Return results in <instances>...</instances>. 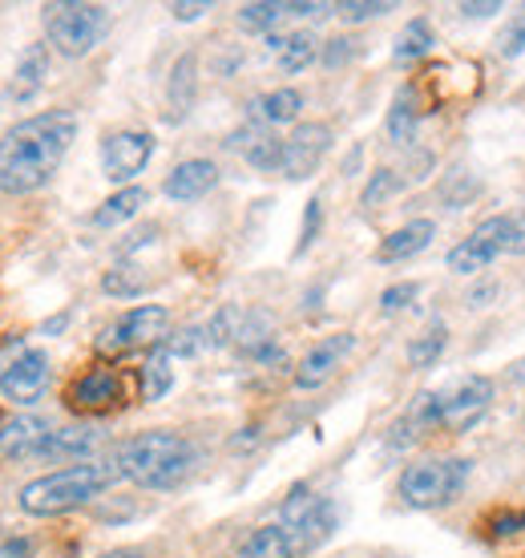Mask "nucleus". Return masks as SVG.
Instances as JSON below:
<instances>
[{
  "instance_id": "nucleus-43",
  "label": "nucleus",
  "mask_w": 525,
  "mask_h": 558,
  "mask_svg": "<svg viewBox=\"0 0 525 558\" xmlns=\"http://www.w3.org/2000/svg\"><path fill=\"white\" fill-rule=\"evenodd\" d=\"M517 531H525V514H501L493 522V534H517Z\"/></svg>"
},
{
  "instance_id": "nucleus-17",
  "label": "nucleus",
  "mask_w": 525,
  "mask_h": 558,
  "mask_svg": "<svg viewBox=\"0 0 525 558\" xmlns=\"http://www.w3.org/2000/svg\"><path fill=\"white\" fill-rule=\"evenodd\" d=\"M118 401H122V380H118L113 368H89V373L70 389V405L89 409V413L110 409V405H118Z\"/></svg>"
},
{
  "instance_id": "nucleus-27",
  "label": "nucleus",
  "mask_w": 525,
  "mask_h": 558,
  "mask_svg": "<svg viewBox=\"0 0 525 558\" xmlns=\"http://www.w3.org/2000/svg\"><path fill=\"white\" fill-rule=\"evenodd\" d=\"M416 89H401L396 98H392V110H388V138L396 142V146H408L416 134Z\"/></svg>"
},
{
  "instance_id": "nucleus-40",
  "label": "nucleus",
  "mask_w": 525,
  "mask_h": 558,
  "mask_svg": "<svg viewBox=\"0 0 525 558\" xmlns=\"http://www.w3.org/2000/svg\"><path fill=\"white\" fill-rule=\"evenodd\" d=\"M170 13L179 16V21H198L203 13H210V4H207V0H186V4L179 0V4L170 9Z\"/></svg>"
},
{
  "instance_id": "nucleus-7",
  "label": "nucleus",
  "mask_w": 525,
  "mask_h": 558,
  "mask_svg": "<svg viewBox=\"0 0 525 558\" xmlns=\"http://www.w3.org/2000/svg\"><path fill=\"white\" fill-rule=\"evenodd\" d=\"M170 324V312L162 304H142L134 312H125L122 320L110 324L106 332L97 336V352H106V356H122V352H134V349H146L154 344L158 349V340L167 332Z\"/></svg>"
},
{
  "instance_id": "nucleus-16",
  "label": "nucleus",
  "mask_w": 525,
  "mask_h": 558,
  "mask_svg": "<svg viewBox=\"0 0 525 558\" xmlns=\"http://www.w3.org/2000/svg\"><path fill=\"white\" fill-rule=\"evenodd\" d=\"M231 150H243L251 167L262 170V174H271V170H283V142L271 134V130L262 126H247V130H235L231 138H227Z\"/></svg>"
},
{
  "instance_id": "nucleus-22",
  "label": "nucleus",
  "mask_w": 525,
  "mask_h": 558,
  "mask_svg": "<svg viewBox=\"0 0 525 558\" xmlns=\"http://www.w3.org/2000/svg\"><path fill=\"white\" fill-rule=\"evenodd\" d=\"M194 94H198V57L186 53L179 57V65L170 70V85H167V106H170V122H182L194 106Z\"/></svg>"
},
{
  "instance_id": "nucleus-37",
  "label": "nucleus",
  "mask_w": 525,
  "mask_h": 558,
  "mask_svg": "<svg viewBox=\"0 0 525 558\" xmlns=\"http://www.w3.org/2000/svg\"><path fill=\"white\" fill-rule=\"evenodd\" d=\"M319 219H323V207H319V198H312L304 210V231H300V247H295V255H304L312 243H316L319 235Z\"/></svg>"
},
{
  "instance_id": "nucleus-34",
  "label": "nucleus",
  "mask_w": 525,
  "mask_h": 558,
  "mask_svg": "<svg viewBox=\"0 0 525 558\" xmlns=\"http://www.w3.org/2000/svg\"><path fill=\"white\" fill-rule=\"evenodd\" d=\"M335 13L344 16L347 25H359V21H373V16L392 13V4H388V0H347V4L335 9Z\"/></svg>"
},
{
  "instance_id": "nucleus-29",
  "label": "nucleus",
  "mask_w": 525,
  "mask_h": 558,
  "mask_svg": "<svg viewBox=\"0 0 525 558\" xmlns=\"http://www.w3.org/2000/svg\"><path fill=\"white\" fill-rule=\"evenodd\" d=\"M444 344H449V332H444V324H432V328H425V332H420L413 344H408V364H413V368H429V364L441 361Z\"/></svg>"
},
{
  "instance_id": "nucleus-14",
  "label": "nucleus",
  "mask_w": 525,
  "mask_h": 558,
  "mask_svg": "<svg viewBox=\"0 0 525 558\" xmlns=\"http://www.w3.org/2000/svg\"><path fill=\"white\" fill-rule=\"evenodd\" d=\"M219 186V167L207 162V158H191V162H179V167L167 174V191L174 203H194V198L210 195Z\"/></svg>"
},
{
  "instance_id": "nucleus-32",
  "label": "nucleus",
  "mask_w": 525,
  "mask_h": 558,
  "mask_svg": "<svg viewBox=\"0 0 525 558\" xmlns=\"http://www.w3.org/2000/svg\"><path fill=\"white\" fill-rule=\"evenodd\" d=\"M279 16H288L283 4L259 0V4H243V9H239V25L247 28V33H271V28L279 25Z\"/></svg>"
},
{
  "instance_id": "nucleus-31",
  "label": "nucleus",
  "mask_w": 525,
  "mask_h": 558,
  "mask_svg": "<svg viewBox=\"0 0 525 558\" xmlns=\"http://www.w3.org/2000/svg\"><path fill=\"white\" fill-rule=\"evenodd\" d=\"M101 288H106L110 295H118V300H134V295L146 292V276H142L138 267L118 264L113 271H106V279H101Z\"/></svg>"
},
{
  "instance_id": "nucleus-19",
  "label": "nucleus",
  "mask_w": 525,
  "mask_h": 558,
  "mask_svg": "<svg viewBox=\"0 0 525 558\" xmlns=\"http://www.w3.org/2000/svg\"><path fill=\"white\" fill-rule=\"evenodd\" d=\"M432 235H437V227H432L429 219H413V223H404L401 231H392V235L376 247V259H380V264H401V259H413V255H420L425 247H429Z\"/></svg>"
},
{
  "instance_id": "nucleus-30",
  "label": "nucleus",
  "mask_w": 525,
  "mask_h": 558,
  "mask_svg": "<svg viewBox=\"0 0 525 558\" xmlns=\"http://www.w3.org/2000/svg\"><path fill=\"white\" fill-rule=\"evenodd\" d=\"M239 324H243V312L239 307H219L207 324H203V336H207V349H222V344H235L239 340Z\"/></svg>"
},
{
  "instance_id": "nucleus-20",
  "label": "nucleus",
  "mask_w": 525,
  "mask_h": 558,
  "mask_svg": "<svg viewBox=\"0 0 525 558\" xmlns=\"http://www.w3.org/2000/svg\"><path fill=\"white\" fill-rule=\"evenodd\" d=\"M300 110H304V94L300 89H271V94L251 101L247 118L255 126H288V122L300 118Z\"/></svg>"
},
{
  "instance_id": "nucleus-47",
  "label": "nucleus",
  "mask_w": 525,
  "mask_h": 558,
  "mask_svg": "<svg viewBox=\"0 0 525 558\" xmlns=\"http://www.w3.org/2000/svg\"><path fill=\"white\" fill-rule=\"evenodd\" d=\"M61 328H65V316H57V320L45 324V332H61Z\"/></svg>"
},
{
  "instance_id": "nucleus-6",
  "label": "nucleus",
  "mask_w": 525,
  "mask_h": 558,
  "mask_svg": "<svg viewBox=\"0 0 525 558\" xmlns=\"http://www.w3.org/2000/svg\"><path fill=\"white\" fill-rule=\"evenodd\" d=\"M279 526L295 538L300 550H316L319 543H328L335 531V506L328 498L312 494L307 486H295L283 502V514H279Z\"/></svg>"
},
{
  "instance_id": "nucleus-2",
  "label": "nucleus",
  "mask_w": 525,
  "mask_h": 558,
  "mask_svg": "<svg viewBox=\"0 0 525 558\" xmlns=\"http://www.w3.org/2000/svg\"><path fill=\"white\" fill-rule=\"evenodd\" d=\"M118 477L122 474H118V465H110V461H77V465H65L57 474L28 482L21 489V510L33 518L70 514L77 506L94 502L97 494H106Z\"/></svg>"
},
{
  "instance_id": "nucleus-44",
  "label": "nucleus",
  "mask_w": 525,
  "mask_h": 558,
  "mask_svg": "<svg viewBox=\"0 0 525 558\" xmlns=\"http://www.w3.org/2000/svg\"><path fill=\"white\" fill-rule=\"evenodd\" d=\"M510 252L513 255H525V207H522V215L513 219V243H510Z\"/></svg>"
},
{
  "instance_id": "nucleus-3",
  "label": "nucleus",
  "mask_w": 525,
  "mask_h": 558,
  "mask_svg": "<svg viewBox=\"0 0 525 558\" xmlns=\"http://www.w3.org/2000/svg\"><path fill=\"white\" fill-rule=\"evenodd\" d=\"M118 474L130 477L134 486L146 489H174L182 477L191 474L194 465V446L182 437V433H138L130 437L122 449H118Z\"/></svg>"
},
{
  "instance_id": "nucleus-8",
  "label": "nucleus",
  "mask_w": 525,
  "mask_h": 558,
  "mask_svg": "<svg viewBox=\"0 0 525 558\" xmlns=\"http://www.w3.org/2000/svg\"><path fill=\"white\" fill-rule=\"evenodd\" d=\"M510 243H513V219L493 215V219H485L465 243H456L453 252H449V271H456V276H477V271H485L498 255L510 252Z\"/></svg>"
},
{
  "instance_id": "nucleus-35",
  "label": "nucleus",
  "mask_w": 525,
  "mask_h": 558,
  "mask_svg": "<svg viewBox=\"0 0 525 558\" xmlns=\"http://www.w3.org/2000/svg\"><path fill=\"white\" fill-rule=\"evenodd\" d=\"M167 349L174 352V356H194V352L207 349V336H203V324H194V328H182L179 336H170Z\"/></svg>"
},
{
  "instance_id": "nucleus-46",
  "label": "nucleus",
  "mask_w": 525,
  "mask_h": 558,
  "mask_svg": "<svg viewBox=\"0 0 525 558\" xmlns=\"http://www.w3.org/2000/svg\"><path fill=\"white\" fill-rule=\"evenodd\" d=\"M101 558H146V550H138V546H118V550H106Z\"/></svg>"
},
{
  "instance_id": "nucleus-13",
  "label": "nucleus",
  "mask_w": 525,
  "mask_h": 558,
  "mask_svg": "<svg viewBox=\"0 0 525 558\" xmlns=\"http://www.w3.org/2000/svg\"><path fill=\"white\" fill-rule=\"evenodd\" d=\"M352 344H356L352 332H335V336H328V340H319L316 349L304 356V364H300L295 385H300V389H319V385L340 368V361H344L347 352H352Z\"/></svg>"
},
{
  "instance_id": "nucleus-11",
  "label": "nucleus",
  "mask_w": 525,
  "mask_h": 558,
  "mask_svg": "<svg viewBox=\"0 0 525 558\" xmlns=\"http://www.w3.org/2000/svg\"><path fill=\"white\" fill-rule=\"evenodd\" d=\"M49 389V356L41 349L21 352L13 364L0 368V392L13 401V405H37Z\"/></svg>"
},
{
  "instance_id": "nucleus-12",
  "label": "nucleus",
  "mask_w": 525,
  "mask_h": 558,
  "mask_svg": "<svg viewBox=\"0 0 525 558\" xmlns=\"http://www.w3.org/2000/svg\"><path fill=\"white\" fill-rule=\"evenodd\" d=\"M328 150H332V130L323 126V122L295 126V134L283 142V174H288L291 182L312 179L319 170V162L328 158Z\"/></svg>"
},
{
  "instance_id": "nucleus-24",
  "label": "nucleus",
  "mask_w": 525,
  "mask_h": 558,
  "mask_svg": "<svg viewBox=\"0 0 525 558\" xmlns=\"http://www.w3.org/2000/svg\"><path fill=\"white\" fill-rule=\"evenodd\" d=\"M271 49L279 57V70L283 73H304L319 53V41L312 33H288V37H271Z\"/></svg>"
},
{
  "instance_id": "nucleus-5",
  "label": "nucleus",
  "mask_w": 525,
  "mask_h": 558,
  "mask_svg": "<svg viewBox=\"0 0 525 558\" xmlns=\"http://www.w3.org/2000/svg\"><path fill=\"white\" fill-rule=\"evenodd\" d=\"M465 477H469V461L465 458L420 461V465H408L401 474V498L413 510H432V506L453 502L465 489Z\"/></svg>"
},
{
  "instance_id": "nucleus-26",
  "label": "nucleus",
  "mask_w": 525,
  "mask_h": 558,
  "mask_svg": "<svg viewBox=\"0 0 525 558\" xmlns=\"http://www.w3.org/2000/svg\"><path fill=\"white\" fill-rule=\"evenodd\" d=\"M146 203H150V195H146L142 186H125V191L110 195L101 207L94 210V227H122L125 219H134Z\"/></svg>"
},
{
  "instance_id": "nucleus-9",
  "label": "nucleus",
  "mask_w": 525,
  "mask_h": 558,
  "mask_svg": "<svg viewBox=\"0 0 525 558\" xmlns=\"http://www.w3.org/2000/svg\"><path fill=\"white\" fill-rule=\"evenodd\" d=\"M489 405H493V380L465 377L453 392L437 397V417H441V429L465 433L485 417V409Z\"/></svg>"
},
{
  "instance_id": "nucleus-39",
  "label": "nucleus",
  "mask_w": 525,
  "mask_h": 558,
  "mask_svg": "<svg viewBox=\"0 0 525 558\" xmlns=\"http://www.w3.org/2000/svg\"><path fill=\"white\" fill-rule=\"evenodd\" d=\"M461 13L469 16V21H473V16H477V21H485V16H493V13H505V4H498V0H477V4H473V0H469V4H461Z\"/></svg>"
},
{
  "instance_id": "nucleus-28",
  "label": "nucleus",
  "mask_w": 525,
  "mask_h": 558,
  "mask_svg": "<svg viewBox=\"0 0 525 558\" xmlns=\"http://www.w3.org/2000/svg\"><path fill=\"white\" fill-rule=\"evenodd\" d=\"M432 28H429V21H408L404 25V33L396 37V49H392V57L401 61V65H413V61H420V57H429L432 53Z\"/></svg>"
},
{
  "instance_id": "nucleus-25",
  "label": "nucleus",
  "mask_w": 525,
  "mask_h": 558,
  "mask_svg": "<svg viewBox=\"0 0 525 558\" xmlns=\"http://www.w3.org/2000/svg\"><path fill=\"white\" fill-rule=\"evenodd\" d=\"M304 550L295 546L283 526H259V531L251 534L247 543H243V558H300Z\"/></svg>"
},
{
  "instance_id": "nucleus-10",
  "label": "nucleus",
  "mask_w": 525,
  "mask_h": 558,
  "mask_svg": "<svg viewBox=\"0 0 525 558\" xmlns=\"http://www.w3.org/2000/svg\"><path fill=\"white\" fill-rule=\"evenodd\" d=\"M154 158V138L142 130H118L101 142V170L110 182H130Z\"/></svg>"
},
{
  "instance_id": "nucleus-23",
  "label": "nucleus",
  "mask_w": 525,
  "mask_h": 558,
  "mask_svg": "<svg viewBox=\"0 0 525 558\" xmlns=\"http://www.w3.org/2000/svg\"><path fill=\"white\" fill-rule=\"evenodd\" d=\"M170 385H174V352L167 344H158V349H150L146 364H142V397L146 401H162Z\"/></svg>"
},
{
  "instance_id": "nucleus-42",
  "label": "nucleus",
  "mask_w": 525,
  "mask_h": 558,
  "mask_svg": "<svg viewBox=\"0 0 525 558\" xmlns=\"http://www.w3.org/2000/svg\"><path fill=\"white\" fill-rule=\"evenodd\" d=\"M352 53H356V41H344V37H340V41H332V49H328L323 61H328V65H340V61H347Z\"/></svg>"
},
{
  "instance_id": "nucleus-15",
  "label": "nucleus",
  "mask_w": 525,
  "mask_h": 558,
  "mask_svg": "<svg viewBox=\"0 0 525 558\" xmlns=\"http://www.w3.org/2000/svg\"><path fill=\"white\" fill-rule=\"evenodd\" d=\"M45 441H49V425L41 417H9L0 425V453L4 458H41Z\"/></svg>"
},
{
  "instance_id": "nucleus-36",
  "label": "nucleus",
  "mask_w": 525,
  "mask_h": 558,
  "mask_svg": "<svg viewBox=\"0 0 525 558\" xmlns=\"http://www.w3.org/2000/svg\"><path fill=\"white\" fill-rule=\"evenodd\" d=\"M498 49H501V57H522L525 53V16H513L510 25L501 28Z\"/></svg>"
},
{
  "instance_id": "nucleus-45",
  "label": "nucleus",
  "mask_w": 525,
  "mask_h": 558,
  "mask_svg": "<svg viewBox=\"0 0 525 558\" xmlns=\"http://www.w3.org/2000/svg\"><path fill=\"white\" fill-rule=\"evenodd\" d=\"M283 13H291V16H323V13H328V4H283Z\"/></svg>"
},
{
  "instance_id": "nucleus-21",
  "label": "nucleus",
  "mask_w": 525,
  "mask_h": 558,
  "mask_svg": "<svg viewBox=\"0 0 525 558\" xmlns=\"http://www.w3.org/2000/svg\"><path fill=\"white\" fill-rule=\"evenodd\" d=\"M101 446V429H94V425H70V429H57L49 433V441H45L41 458L49 461H77V458H89L94 449Z\"/></svg>"
},
{
  "instance_id": "nucleus-41",
  "label": "nucleus",
  "mask_w": 525,
  "mask_h": 558,
  "mask_svg": "<svg viewBox=\"0 0 525 558\" xmlns=\"http://www.w3.org/2000/svg\"><path fill=\"white\" fill-rule=\"evenodd\" d=\"M0 558H33V543L28 538H9V543H0Z\"/></svg>"
},
{
  "instance_id": "nucleus-18",
  "label": "nucleus",
  "mask_w": 525,
  "mask_h": 558,
  "mask_svg": "<svg viewBox=\"0 0 525 558\" xmlns=\"http://www.w3.org/2000/svg\"><path fill=\"white\" fill-rule=\"evenodd\" d=\"M45 77H49V49L45 45H28L21 61H16L13 82H9V101H16V106L33 101L45 89Z\"/></svg>"
},
{
  "instance_id": "nucleus-4",
  "label": "nucleus",
  "mask_w": 525,
  "mask_h": 558,
  "mask_svg": "<svg viewBox=\"0 0 525 558\" xmlns=\"http://www.w3.org/2000/svg\"><path fill=\"white\" fill-rule=\"evenodd\" d=\"M45 33L61 57H85L110 33V13L101 4L57 0V4H45Z\"/></svg>"
},
{
  "instance_id": "nucleus-1",
  "label": "nucleus",
  "mask_w": 525,
  "mask_h": 558,
  "mask_svg": "<svg viewBox=\"0 0 525 558\" xmlns=\"http://www.w3.org/2000/svg\"><path fill=\"white\" fill-rule=\"evenodd\" d=\"M77 138V118L70 110H45L16 122L0 142V191L33 195L53 179L61 158Z\"/></svg>"
},
{
  "instance_id": "nucleus-33",
  "label": "nucleus",
  "mask_w": 525,
  "mask_h": 558,
  "mask_svg": "<svg viewBox=\"0 0 525 558\" xmlns=\"http://www.w3.org/2000/svg\"><path fill=\"white\" fill-rule=\"evenodd\" d=\"M396 191H401V174H396V170H388V167H380L373 179H368V186H364L359 203H364V207H380V203H384V198H392Z\"/></svg>"
},
{
  "instance_id": "nucleus-38",
  "label": "nucleus",
  "mask_w": 525,
  "mask_h": 558,
  "mask_svg": "<svg viewBox=\"0 0 525 558\" xmlns=\"http://www.w3.org/2000/svg\"><path fill=\"white\" fill-rule=\"evenodd\" d=\"M416 300V283H392L384 295H380V307H384L388 316L392 312H401V307H408Z\"/></svg>"
}]
</instances>
